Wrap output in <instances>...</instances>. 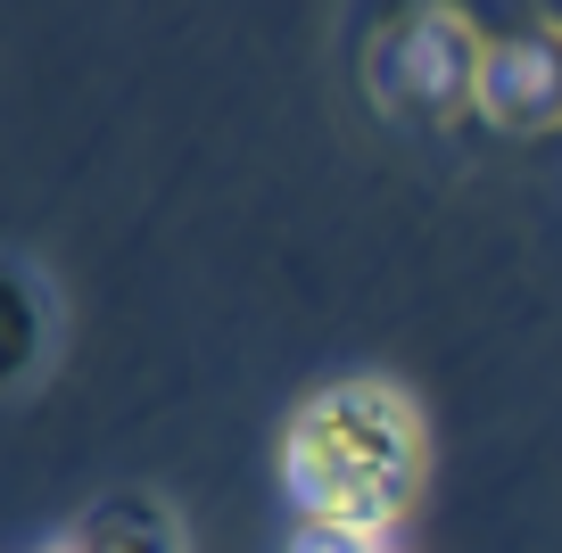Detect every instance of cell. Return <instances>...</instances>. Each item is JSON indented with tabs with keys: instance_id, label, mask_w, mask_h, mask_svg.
Masks as SVG:
<instances>
[{
	"instance_id": "obj_1",
	"label": "cell",
	"mask_w": 562,
	"mask_h": 553,
	"mask_svg": "<svg viewBox=\"0 0 562 553\" xmlns=\"http://www.w3.org/2000/svg\"><path fill=\"white\" fill-rule=\"evenodd\" d=\"M422 414L397 381H339L290 414L281 438V487L299 504L306 537H348V545H389L422 496Z\"/></svg>"
},
{
	"instance_id": "obj_2",
	"label": "cell",
	"mask_w": 562,
	"mask_h": 553,
	"mask_svg": "<svg viewBox=\"0 0 562 553\" xmlns=\"http://www.w3.org/2000/svg\"><path fill=\"white\" fill-rule=\"evenodd\" d=\"M472 108L513 133L562 124V25L554 34H480L472 42Z\"/></svg>"
},
{
	"instance_id": "obj_3",
	"label": "cell",
	"mask_w": 562,
	"mask_h": 553,
	"mask_svg": "<svg viewBox=\"0 0 562 553\" xmlns=\"http://www.w3.org/2000/svg\"><path fill=\"white\" fill-rule=\"evenodd\" d=\"M299 553H397V545H348V537H299Z\"/></svg>"
},
{
	"instance_id": "obj_4",
	"label": "cell",
	"mask_w": 562,
	"mask_h": 553,
	"mask_svg": "<svg viewBox=\"0 0 562 553\" xmlns=\"http://www.w3.org/2000/svg\"><path fill=\"white\" fill-rule=\"evenodd\" d=\"M58 553H75V545H58Z\"/></svg>"
}]
</instances>
